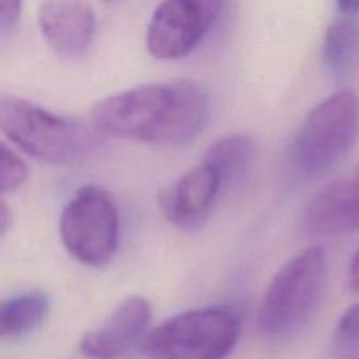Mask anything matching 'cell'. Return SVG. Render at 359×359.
<instances>
[{
  "mask_svg": "<svg viewBox=\"0 0 359 359\" xmlns=\"http://www.w3.org/2000/svg\"><path fill=\"white\" fill-rule=\"evenodd\" d=\"M339 337L346 340H359V304L353 305L344 312L337 326Z\"/></svg>",
  "mask_w": 359,
  "mask_h": 359,
  "instance_id": "17",
  "label": "cell"
},
{
  "mask_svg": "<svg viewBox=\"0 0 359 359\" xmlns=\"http://www.w3.org/2000/svg\"><path fill=\"white\" fill-rule=\"evenodd\" d=\"M323 63L335 79H347L359 69V21L339 18L328 27L323 41Z\"/></svg>",
  "mask_w": 359,
  "mask_h": 359,
  "instance_id": "12",
  "label": "cell"
},
{
  "mask_svg": "<svg viewBox=\"0 0 359 359\" xmlns=\"http://www.w3.org/2000/svg\"><path fill=\"white\" fill-rule=\"evenodd\" d=\"M304 226L314 235L359 231V163L349 174L330 182L307 203Z\"/></svg>",
  "mask_w": 359,
  "mask_h": 359,
  "instance_id": "9",
  "label": "cell"
},
{
  "mask_svg": "<svg viewBox=\"0 0 359 359\" xmlns=\"http://www.w3.org/2000/svg\"><path fill=\"white\" fill-rule=\"evenodd\" d=\"M0 132L34 160L67 165L81 160L98 144V130L14 95L0 97Z\"/></svg>",
  "mask_w": 359,
  "mask_h": 359,
  "instance_id": "2",
  "label": "cell"
},
{
  "mask_svg": "<svg viewBox=\"0 0 359 359\" xmlns=\"http://www.w3.org/2000/svg\"><path fill=\"white\" fill-rule=\"evenodd\" d=\"M209 28L207 18L189 2L163 0L147 25V51L160 60L182 58L200 44Z\"/></svg>",
  "mask_w": 359,
  "mask_h": 359,
  "instance_id": "7",
  "label": "cell"
},
{
  "mask_svg": "<svg viewBox=\"0 0 359 359\" xmlns=\"http://www.w3.org/2000/svg\"><path fill=\"white\" fill-rule=\"evenodd\" d=\"M238 335L241 323L228 309H193L144 333L139 349L149 359H224Z\"/></svg>",
  "mask_w": 359,
  "mask_h": 359,
  "instance_id": "4",
  "label": "cell"
},
{
  "mask_svg": "<svg viewBox=\"0 0 359 359\" xmlns=\"http://www.w3.org/2000/svg\"><path fill=\"white\" fill-rule=\"evenodd\" d=\"M359 139V97L342 90L316 105L293 140V158L305 175H323L335 168Z\"/></svg>",
  "mask_w": 359,
  "mask_h": 359,
  "instance_id": "5",
  "label": "cell"
},
{
  "mask_svg": "<svg viewBox=\"0 0 359 359\" xmlns=\"http://www.w3.org/2000/svg\"><path fill=\"white\" fill-rule=\"evenodd\" d=\"M23 0H0V32L9 34L18 27Z\"/></svg>",
  "mask_w": 359,
  "mask_h": 359,
  "instance_id": "16",
  "label": "cell"
},
{
  "mask_svg": "<svg viewBox=\"0 0 359 359\" xmlns=\"http://www.w3.org/2000/svg\"><path fill=\"white\" fill-rule=\"evenodd\" d=\"M186 2L195 6L196 9L207 18V21H209L210 25L216 21V18L219 16L221 13V7H223V0H186Z\"/></svg>",
  "mask_w": 359,
  "mask_h": 359,
  "instance_id": "18",
  "label": "cell"
},
{
  "mask_svg": "<svg viewBox=\"0 0 359 359\" xmlns=\"http://www.w3.org/2000/svg\"><path fill=\"white\" fill-rule=\"evenodd\" d=\"M347 287H349L351 293H359V249L351 259L349 273H347Z\"/></svg>",
  "mask_w": 359,
  "mask_h": 359,
  "instance_id": "19",
  "label": "cell"
},
{
  "mask_svg": "<svg viewBox=\"0 0 359 359\" xmlns=\"http://www.w3.org/2000/svg\"><path fill=\"white\" fill-rule=\"evenodd\" d=\"M11 223H13V216H11L9 209H7L6 203L0 200V238L6 235V231L9 230Z\"/></svg>",
  "mask_w": 359,
  "mask_h": 359,
  "instance_id": "20",
  "label": "cell"
},
{
  "mask_svg": "<svg viewBox=\"0 0 359 359\" xmlns=\"http://www.w3.org/2000/svg\"><path fill=\"white\" fill-rule=\"evenodd\" d=\"M104 2H111V0H104Z\"/></svg>",
  "mask_w": 359,
  "mask_h": 359,
  "instance_id": "22",
  "label": "cell"
},
{
  "mask_svg": "<svg viewBox=\"0 0 359 359\" xmlns=\"http://www.w3.org/2000/svg\"><path fill=\"white\" fill-rule=\"evenodd\" d=\"M221 186L216 172L202 161L182 174L174 186L160 193L161 212L175 226L196 230L205 223Z\"/></svg>",
  "mask_w": 359,
  "mask_h": 359,
  "instance_id": "10",
  "label": "cell"
},
{
  "mask_svg": "<svg viewBox=\"0 0 359 359\" xmlns=\"http://www.w3.org/2000/svg\"><path fill=\"white\" fill-rule=\"evenodd\" d=\"M28 177L27 163L13 149L0 142V195L16 191Z\"/></svg>",
  "mask_w": 359,
  "mask_h": 359,
  "instance_id": "15",
  "label": "cell"
},
{
  "mask_svg": "<svg viewBox=\"0 0 359 359\" xmlns=\"http://www.w3.org/2000/svg\"><path fill=\"white\" fill-rule=\"evenodd\" d=\"M39 30L62 58H79L91 48L97 14L91 0H41Z\"/></svg>",
  "mask_w": 359,
  "mask_h": 359,
  "instance_id": "8",
  "label": "cell"
},
{
  "mask_svg": "<svg viewBox=\"0 0 359 359\" xmlns=\"http://www.w3.org/2000/svg\"><path fill=\"white\" fill-rule=\"evenodd\" d=\"M337 7L346 16H354L359 13V0H337Z\"/></svg>",
  "mask_w": 359,
  "mask_h": 359,
  "instance_id": "21",
  "label": "cell"
},
{
  "mask_svg": "<svg viewBox=\"0 0 359 359\" xmlns=\"http://www.w3.org/2000/svg\"><path fill=\"white\" fill-rule=\"evenodd\" d=\"M49 314V298L41 291L0 300V339L20 337L42 325Z\"/></svg>",
  "mask_w": 359,
  "mask_h": 359,
  "instance_id": "13",
  "label": "cell"
},
{
  "mask_svg": "<svg viewBox=\"0 0 359 359\" xmlns=\"http://www.w3.org/2000/svg\"><path fill=\"white\" fill-rule=\"evenodd\" d=\"M151 321V305L142 297H130L116 307L107 321L81 340V353L91 359H118L140 342Z\"/></svg>",
  "mask_w": 359,
  "mask_h": 359,
  "instance_id": "11",
  "label": "cell"
},
{
  "mask_svg": "<svg viewBox=\"0 0 359 359\" xmlns=\"http://www.w3.org/2000/svg\"><path fill=\"white\" fill-rule=\"evenodd\" d=\"M209 121V97L193 81L142 84L104 98L91 109L98 133L160 146L196 139Z\"/></svg>",
  "mask_w": 359,
  "mask_h": 359,
  "instance_id": "1",
  "label": "cell"
},
{
  "mask_svg": "<svg viewBox=\"0 0 359 359\" xmlns=\"http://www.w3.org/2000/svg\"><path fill=\"white\" fill-rule=\"evenodd\" d=\"M328 255L314 245L291 258L273 276L258 312L265 335L283 337L302 328L319 307L328 284Z\"/></svg>",
  "mask_w": 359,
  "mask_h": 359,
  "instance_id": "3",
  "label": "cell"
},
{
  "mask_svg": "<svg viewBox=\"0 0 359 359\" xmlns=\"http://www.w3.org/2000/svg\"><path fill=\"white\" fill-rule=\"evenodd\" d=\"M60 237L83 265H107L119 244V214L112 196L93 184L77 189L62 210Z\"/></svg>",
  "mask_w": 359,
  "mask_h": 359,
  "instance_id": "6",
  "label": "cell"
},
{
  "mask_svg": "<svg viewBox=\"0 0 359 359\" xmlns=\"http://www.w3.org/2000/svg\"><path fill=\"white\" fill-rule=\"evenodd\" d=\"M256 154V142L252 137L244 133L223 137L216 140L207 151L203 163L209 165L216 175L219 177L221 184L241 177L249 165L252 163Z\"/></svg>",
  "mask_w": 359,
  "mask_h": 359,
  "instance_id": "14",
  "label": "cell"
}]
</instances>
